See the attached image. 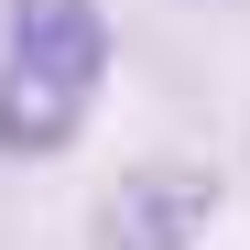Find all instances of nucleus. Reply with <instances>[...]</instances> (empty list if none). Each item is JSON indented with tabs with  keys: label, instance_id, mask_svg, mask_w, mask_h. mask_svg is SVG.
I'll return each mask as SVG.
<instances>
[{
	"label": "nucleus",
	"instance_id": "nucleus-1",
	"mask_svg": "<svg viewBox=\"0 0 250 250\" xmlns=\"http://www.w3.org/2000/svg\"><path fill=\"white\" fill-rule=\"evenodd\" d=\"M109 87V11L98 0H0V152L44 163L87 131Z\"/></svg>",
	"mask_w": 250,
	"mask_h": 250
},
{
	"label": "nucleus",
	"instance_id": "nucleus-2",
	"mask_svg": "<svg viewBox=\"0 0 250 250\" xmlns=\"http://www.w3.org/2000/svg\"><path fill=\"white\" fill-rule=\"evenodd\" d=\"M207 218H218V174H196V163H142V174H120L98 196L87 250H196Z\"/></svg>",
	"mask_w": 250,
	"mask_h": 250
}]
</instances>
